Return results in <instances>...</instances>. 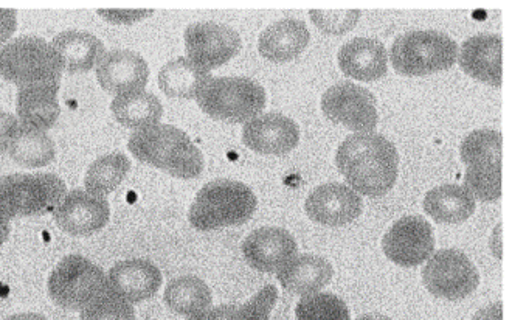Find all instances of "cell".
Returning a JSON list of instances; mask_svg holds the SVG:
<instances>
[{"label":"cell","instance_id":"obj_1","mask_svg":"<svg viewBox=\"0 0 512 320\" xmlns=\"http://www.w3.org/2000/svg\"><path fill=\"white\" fill-rule=\"evenodd\" d=\"M336 165L354 192L381 198L395 187L399 154L395 143L381 134L356 133L340 143Z\"/></svg>","mask_w":512,"mask_h":320},{"label":"cell","instance_id":"obj_2","mask_svg":"<svg viewBox=\"0 0 512 320\" xmlns=\"http://www.w3.org/2000/svg\"><path fill=\"white\" fill-rule=\"evenodd\" d=\"M129 151L143 164L179 179L198 178L204 171V156L185 131L173 125L146 126L129 137Z\"/></svg>","mask_w":512,"mask_h":320},{"label":"cell","instance_id":"obj_3","mask_svg":"<svg viewBox=\"0 0 512 320\" xmlns=\"http://www.w3.org/2000/svg\"><path fill=\"white\" fill-rule=\"evenodd\" d=\"M258 199L252 188L232 179H216L199 190L191 204L188 220L201 232L241 226L255 213Z\"/></svg>","mask_w":512,"mask_h":320},{"label":"cell","instance_id":"obj_4","mask_svg":"<svg viewBox=\"0 0 512 320\" xmlns=\"http://www.w3.org/2000/svg\"><path fill=\"white\" fill-rule=\"evenodd\" d=\"M63 72L55 47L38 36H21L0 50V77L16 86L59 83Z\"/></svg>","mask_w":512,"mask_h":320},{"label":"cell","instance_id":"obj_5","mask_svg":"<svg viewBox=\"0 0 512 320\" xmlns=\"http://www.w3.org/2000/svg\"><path fill=\"white\" fill-rule=\"evenodd\" d=\"M196 101L212 119L246 123L261 114L267 95L264 87L249 77H212L199 91Z\"/></svg>","mask_w":512,"mask_h":320},{"label":"cell","instance_id":"obj_6","mask_svg":"<svg viewBox=\"0 0 512 320\" xmlns=\"http://www.w3.org/2000/svg\"><path fill=\"white\" fill-rule=\"evenodd\" d=\"M455 39L436 30H412L393 41L390 61L396 72L410 77H423L450 69L457 63Z\"/></svg>","mask_w":512,"mask_h":320},{"label":"cell","instance_id":"obj_7","mask_svg":"<svg viewBox=\"0 0 512 320\" xmlns=\"http://www.w3.org/2000/svg\"><path fill=\"white\" fill-rule=\"evenodd\" d=\"M66 195V184L56 174H11L0 179V209L11 220L55 212Z\"/></svg>","mask_w":512,"mask_h":320},{"label":"cell","instance_id":"obj_8","mask_svg":"<svg viewBox=\"0 0 512 320\" xmlns=\"http://www.w3.org/2000/svg\"><path fill=\"white\" fill-rule=\"evenodd\" d=\"M108 291V275L83 255L64 257L49 279L50 299L64 310L83 311Z\"/></svg>","mask_w":512,"mask_h":320},{"label":"cell","instance_id":"obj_9","mask_svg":"<svg viewBox=\"0 0 512 320\" xmlns=\"http://www.w3.org/2000/svg\"><path fill=\"white\" fill-rule=\"evenodd\" d=\"M423 282L433 296L455 302L474 293L480 283V274L464 252L441 249L427 260Z\"/></svg>","mask_w":512,"mask_h":320},{"label":"cell","instance_id":"obj_10","mask_svg":"<svg viewBox=\"0 0 512 320\" xmlns=\"http://www.w3.org/2000/svg\"><path fill=\"white\" fill-rule=\"evenodd\" d=\"M322 111L326 119L356 133H374L379 122L376 97L353 81H339L329 87L322 97Z\"/></svg>","mask_w":512,"mask_h":320},{"label":"cell","instance_id":"obj_11","mask_svg":"<svg viewBox=\"0 0 512 320\" xmlns=\"http://www.w3.org/2000/svg\"><path fill=\"white\" fill-rule=\"evenodd\" d=\"M184 38L188 60L205 70L229 63L243 47L235 28L219 22H193L185 30Z\"/></svg>","mask_w":512,"mask_h":320},{"label":"cell","instance_id":"obj_12","mask_svg":"<svg viewBox=\"0 0 512 320\" xmlns=\"http://www.w3.org/2000/svg\"><path fill=\"white\" fill-rule=\"evenodd\" d=\"M385 257L404 268L423 265L435 251V237L423 216L407 215L396 221L382 238Z\"/></svg>","mask_w":512,"mask_h":320},{"label":"cell","instance_id":"obj_13","mask_svg":"<svg viewBox=\"0 0 512 320\" xmlns=\"http://www.w3.org/2000/svg\"><path fill=\"white\" fill-rule=\"evenodd\" d=\"M53 218L56 226L66 234L72 237H90L108 224L111 207L108 199L75 188L64 196L58 209L53 212Z\"/></svg>","mask_w":512,"mask_h":320},{"label":"cell","instance_id":"obj_14","mask_svg":"<svg viewBox=\"0 0 512 320\" xmlns=\"http://www.w3.org/2000/svg\"><path fill=\"white\" fill-rule=\"evenodd\" d=\"M305 210L314 223L326 227H342L359 218L364 210V201L348 185L328 182L309 193Z\"/></svg>","mask_w":512,"mask_h":320},{"label":"cell","instance_id":"obj_15","mask_svg":"<svg viewBox=\"0 0 512 320\" xmlns=\"http://www.w3.org/2000/svg\"><path fill=\"white\" fill-rule=\"evenodd\" d=\"M300 142L297 123L280 112L256 115L244 123L243 143L249 150L266 156H283L291 153Z\"/></svg>","mask_w":512,"mask_h":320},{"label":"cell","instance_id":"obj_16","mask_svg":"<svg viewBox=\"0 0 512 320\" xmlns=\"http://www.w3.org/2000/svg\"><path fill=\"white\" fill-rule=\"evenodd\" d=\"M148 78V63L140 53L132 50H111L104 53L97 64L98 84L115 97L145 91Z\"/></svg>","mask_w":512,"mask_h":320},{"label":"cell","instance_id":"obj_17","mask_svg":"<svg viewBox=\"0 0 512 320\" xmlns=\"http://www.w3.org/2000/svg\"><path fill=\"white\" fill-rule=\"evenodd\" d=\"M297 251V240L283 227H260L243 241L244 258L250 268L260 272H277Z\"/></svg>","mask_w":512,"mask_h":320},{"label":"cell","instance_id":"obj_18","mask_svg":"<svg viewBox=\"0 0 512 320\" xmlns=\"http://www.w3.org/2000/svg\"><path fill=\"white\" fill-rule=\"evenodd\" d=\"M162 282L160 269L145 258L118 261L108 274L109 291L129 303H140L156 296Z\"/></svg>","mask_w":512,"mask_h":320},{"label":"cell","instance_id":"obj_19","mask_svg":"<svg viewBox=\"0 0 512 320\" xmlns=\"http://www.w3.org/2000/svg\"><path fill=\"white\" fill-rule=\"evenodd\" d=\"M463 72L475 80L500 87L503 81V38L478 33L461 44L457 58Z\"/></svg>","mask_w":512,"mask_h":320},{"label":"cell","instance_id":"obj_20","mask_svg":"<svg viewBox=\"0 0 512 320\" xmlns=\"http://www.w3.org/2000/svg\"><path fill=\"white\" fill-rule=\"evenodd\" d=\"M343 74L359 81L381 80L388 69V55L379 39L357 36L340 47L337 53Z\"/></svg>","mask_w":512,"mask_h":320},{"label":"cell","instance_id":"obj_21","mask_svg":"<svg viewBox=\"0 0 512 320\" xmlns=\"http://www.w3.org/2000/svg\"><path fill=\"white\" fill-rule=\"evenodd\" d=\"M311 41L308 25L295 18H284L264 28L258 39L261 56L274 63L295 60Z\"/></svg>","mask_w":512,"mask_h":320},{"label":"cell","instance_id":"obj_22","mask_svg":"<svg viewBox=\"0 0 512 320\" xmlns=\"http://www.w3.org/2000/svg\"><path fill=\"white\" fill-rule=\"evenodd\" d=\"M334 268L326 258L314 254L294 255L278 269L277 279L288 293L309 296L320 293L333 279Z\"/></svg>","mask_w":512,"mask_h":320},{"label":"cell","instance_id":"obj_23","mask_svg":"<svg viewBox=\"0 0 512 320\" xmlns=\"http://www.w3.org/2000/svg\"><path fill=\"white\" fill-rule=\"evenodd\" d=\"M58 92L59 83L19 87L16 108L21 125L39 131L52 128L61 114Z\"/></svg>","mask_w":512,"mask_h":320},{"label":"cell","instance_id":"obj_24","mask_svg":"<svg viewBox=\"0 0 512 320\" xmlns=\"http://www.w3.org/2000/svg\"><path fill=\"white\" fill-rule=\"evenodd\" d=\"M52 46L63 60L69 74H84L97 67L106 49L103 41L94 33L83 30H67L53 38Z\"/></svg>","mask_w":512,"mask_h":320},{"label":"cell","instance_id":"obj_25","mask_svg":"<svg viewBox=\"0 0 512 320\" xmlns=\"http://www.w3.org/2000/svg\"><path fill=\"white\" fill-rule=\"evenodd\" d=\"M423 207L436 223L460 224L474 215L475 198L463 185L444 184L427 192Z\"/></svg>","mask_w":512,"mask_h":320},{"label":"cell","instance_id":"obj_26","mask_svg":"<svg viewBox=\"0 0 512 320\" xmlns=\"http://www.w3.org/2000/svg\"><path fill=\"white\" fill-rule=\"evenodd\" d=\"M112 115L125 128L142 129L157 125L163 117V105L156 94L146 91L117 95L111 103Z\"/></svg>","mask_w":512,"mask_h":320},{"label":"cell","instance_id":"obj_27","mask_svg":"<svg viewBox=\"0 0 512 320\" xmlns=\"http://www.w3.org/2000/svg\"><path fill=\"white\" fill-rule=\"evenodd\" d=\"M212 78L208 70L188 58L168 61L159 72V87L171 98H196L204 84Z\"/></svg>","mask_w":512,"mask_h":320},{"label":"cell","instance_id":"obj_28","mask_svg":"<svg viewBox=\"0 0 512 320\" xmlns=\"http://www.w3.org/2000/svg\"><path fill=\"white\" fill-rule=\"evenodd\" d=\"M7 153L25 168H41L55 160V142L45 131L19 126L7 145Z\"/></svg>","mask_w":512,"mask_h":320},{"label":"cell","instance_id":"obj_29","mask_svg":"<svg viewBox=\"0 0 512 320\" xmlns=\"http://www.w3.org/2000/svg\"><path fill=\"white\" fill-rule=\"evenodd\" d=\"M163 302L173 313L191 317L210 308L212 289L196 275H182L168 283Z\"/></svg>","mask_w":512,"mask_h":320},{"label":"cell","instance_id":"obj_30","mask_svg":"<svg viewBox=\"0 0 512 320\" xmlns=\"http://www.w3.org/2000/svg\"><path fill=\"white\" fill-rule=\"evenodd\" d=\"M277 300V286L267 285L247 302L207 308L188 320H270Z\"/></svg>","mask_w":512,"mask_h":320},{"label":"cell","instance_id":"obj_31","mask_svg":"<svg viewBox=\"0 0 512 320\" xmlns=\"http://www.w3.org/2000/svg\"><path fill=\"white\" fill-rule=\"evenodd\" d=\"M131 170V160L123 153H111L98 157L94 164L87 168L84 185L90 195L101 196L114 192L120 187Z\"/></svg>","mask_w":512,"mask_h":320},{"label":"cell","instance_id":"obj_32","mask_svg":"<svg viewBox=\"0 0 512 320\" xmlns=\"http://www.w3.org/2000/svg\"><path fill=\"white\" fill-rule=\"evenodd\" d=\"M464 188L480 201H497L502 196V162L481 160L466 165Z\"/></svg>","mask_w":512,"mask_h":320},{"label":"cell","instance_id":"obj_33","mask_svg":"<svg viewBox=\"0 0 512 320\" xmlns=\"http://www.w3.org/2000/svg\"><path fill=\"white\" fill-rule=\"evenodd\" d=\"M460 157L464 165L481 162V160H494L502 162L503 136L497 129H475L464 137L460 147Z\"/></svg>","mask_w":512,"mask_h":320},{"label":"cell","instance_id":"obj_34","mask_svg":"<svg viewBox=\"0 0 512 320\" xmlns=\"http://www.w3.org/2000/svg\"><path fill=\"white\" fill-rule=\"evenodd\" d=\"M297 320H351V311L333 293H315L303 297L295 308Z\"/></svg>","mask_w":512,"mask_h":320},{"label":"cell","instance_id":"obj_35","mask_svg":"<svg viewBox=\"0 0 512 320\" xmlns=\"http://www.w3.org/2000/svg\"><path fill=\"white\" fill-rule=\"evenodd\" d=\"M80 320H137V317L132 303L108 291L81 311Z\"/></svg>","mask_w":512,"mask_h":320},{"label":"cell","instance_id":"obj_36","mask_svg":"<svg viewBox=\"0 0 512 320\" xmlns=\"http://www.w3.org/2000/svg\"><path fill=\"white\" fill-rule=\"evenodd\" d=\"M359 8L351 10H322V8H312L309 11V18L314 22L315 27L322 30L326 35L342 36L351 32L359 22Z\"/></svg>","mask_w":512,"mask_h":320},{"label":"cell","instance_id":"obj_37","mask_svg":"<svg viewBox=\"0 0 512 320\" xmlns=\"http://www.w3.org/2000/svg\"><path fill=\"white\" fill-rule=\"evenodd\" d=\"M101 18L111 24H135L153 14V10H98Z\"/></svg>","mask_w":512,"mask_h":320},{"label":"cell","instance_id":"obj_38","mask_svg":"<svg viewBox=\"0 0 512 320\" xmlns=\"http://www.w3.org/2000/svg\"><path fill=\"white\" fill-rule=\"evenodd\" d=\"M18 28V14L11 8H0V47L14 35Z\"/></svg>","mask_w":512,"mask_h":320},{"label":"cell","instance_id":"obj_39","mask_svg":"<svg viewBox=\"0 0 512 320\" xmlns=\"http://www.w3.org/2000/svg\"><path fill=\"white\" fill-rule=\"evenodd\" d=\"M19 126H21V122H19L16 115L0 112V142L7 143L8 145L11 137L18 131Z\"/></svg>","mask_w":512,"mask_h":320},{"label":"cell","instance_id":"obj_40","mask_svg":"<svg viewBox=\"0 0 512 320\" xmlns=\"http://www.w3.org/2000/svg\"><path fill=\"white\" fill-rule=\"evenodd\" d=\"M472 320H503V303H492L489 307L481 308Z\"/></svg>","mask_w":512,"mask_h":320},{"label":"cell","instance_id":"obj_41","mask_svg":"<svg viewBox=\"0 0 512 320\" xmlns=\"http://www.w3.org/2000/svg\"><path fill=\"white\" fill-rule=\"evenodd\" d=\"M11 232V218L0 209V246L8 240V235Z\"/></svg>","mask_w":512,"mask_h":320},{"label":"cell","instance_id":"obj_42","mask_svg":"<svg viewBox=\"0 0 512 320\" xmlns=\"http://www.w3.org/2000/svg\"><path fill=\"white\" fill-rule=\"evenodd\" d=\"M5 320H49L47 317L41 316V314L35 313H22V314H14V316L8 317Z\"/></svg>","mask_w":512,"mask_h":320},{"label":"cell","instance_id":"obj_43","mask_svg":"<svg viewBox=\"0 0 512 320\" xmlns=\"http://www.w3.org/2000/svg\"><path fill=\"white\" fill-rule=\"evenodd\" d=\"M356 320H391V319H390V317L384 316V314L368 313V314H364V316L357 317Z\"/></svg>","mask_w":512,"mask_h":320},{"label":"cell","instance_id":"obj_44","mask_svg":"<svg viewBox=\"0 0 512 320\" xmlns=\"http://www.w3.org/2000/svg\"><path fill=\"white\" fill-rule=\"evenodd\" d=\"M4 153H7V143L0 142V156Z\"/></svg>","mask_w":512,"mask_h":320}]
</instances>
